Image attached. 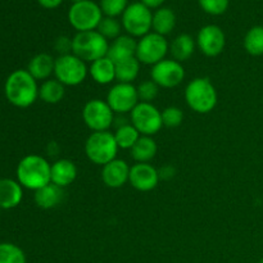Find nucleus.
<instances>
[{
    "label": "nucleus",
    "instance_id": "c756f323",
    "mask_svg": "<svg viewBox=\"0 0 263 263\" xmlns=\"http://www.w3.org/2000/svg\"><path fill=\"white\" fill-rule=\"evenodd\" d=\"M122 23L117 20V18L112 17H103L100 21L99 26H98L97 31L103 36V37L109 40H116L121 36V31H122Z\"/></svg>",
    "mask_w": 263,
    "mask_h": 263
},
{
    "label": "nucleus",
    "instance_id": "a19ab883",
    "mask_svg": "<svg viewBox=\"0 0 263 263\" xmlns=\"http://www.w3.org/2000/svg\"><path fill=\"white\" fill-rule=\"evenodd\" d=\"M258 263H263V257H262V258H261V259H259V261H258Z\"/></svg>",
    "mask_w": 263,
    "mask_h": 263
},
{
    "label": "nucleus",
    "instance_id": "e433bc0d",
    "mask_svg": "<svg viewBox=\"0 0 263 263\" xmlns=\"http://www.w3.org/2000/svg\"><path fill=\"white\" fill-rule=\"evenodd\" d=\"M37 3L45 9H55L63 3V0H37Z\"/></svg>",
    "mask_w": 263,
    "mask_h": 263
},
{
    "label": "nucleus",
    "instance_id": "bb28decb",
    "mask_svg": "<svg viewBox=\"0 0 263 263\" xmlns=\"http://www.w3.org/2000/svg\"><path fill=\"white\" fill-rule=\"evenodd\" d=\"M140 64L136 57L117 63L116 64V80L123 84H133V81H135L139 76Z\"/></svg>",
    "mask_w": 263,
    "mask_h": 263
},
{
    "label": "nucleus",
    "instance_id": "c9c22d12",
    "mask_svg": "<svg viewBox=\"0 0 263 263\" xmlns=\"http://www.w3.org/2000/svg\"><path fill=\"white\" fill-rule=\"evenodd\" d=\"M54 49L59 55H66V54L72 53V39L67 37V36H59L55 39L54 43Z\"/></svg>",
    "mask_w": 263,
    "mask_h": 263
},
{
    "label": "nucleus",
    "instance_id": "1a4fd4ad",
    "mask_svg": "<svg viewBox=\"0 0 263 263\" xmlns=\"http://www.w3.org/2000/svg\"><path fill=\"white\" fill-rule=\"evenodd\" d=\"M130 122L143 136L156 135L163 127L161 110L153 103H139L131 110Z\"/></svg>",
    "mask_w": 263,
    "mask_h": 263
},
{
    "label": "nucleus",
    "instance_id": "b1692460",
    "mask_svg": "<svg viewBox=\"0 0 263 263\" xmlns=\"http://www.w3.org/2000/svg\"><path fill=\"white\" fill-rule=\"evenodd\" d=\"M158 146L156 140L152 136H143L139 138L135 145L130 149V156L136 163H149L157 156Z\"/></svg>",
    "mask_w": 263,
    "mask_h": 263
},
{
    "label": "nucleus",
    "instance_id": "f3484780",
    "mask_svg": "<svg viewBox=\"0 0 263 263\" xmlns=\"http://www.w3.org/2000/svg\"><path fill=\"white\" fill-rule=\"evenodd\" d=\"M136 46H138V41L135 40V37L130 35H121L109 44L107 57L112 59L116 64L121 63L127 59L135 58Z\"/></svg>",
    "mask_w": 263,
    "mask_h": 263
},
{
    "label": "nucleus",
    "instance_id": "4be33fe9",
    "mask_svg": "<svg viewBox=\"0 0 263 263\" xmlns=\"http://www.w3.org/2000/svg\"><path fill=\"white\" fill-rule=\"evenodd\" d=\"M195 46H197V41L194 40L192 35L180 33L170 44V53H171L172 59L182 63V62H186L192 58Z\"/></svg>",
    "mask_w": 263,
    "mask_h": 263
},
{
    "label": "nucleus",
    "instance_id": "f704fd0d",
    "mask_svg": "<svg viewBox=\"0 0 263 263\" xmlns=\"http://www.w3.org/2000/svg\"><path fill=\"white\" fill-rule=\"evenodd\" d=\"M203 12L210 15H221L229 9L230 0H198Z\"/></svg>",
    "mask_w": 263,
    "mask_h": 263
},
{
    "label": "nucleus",
    "instance_id": "20e7f679",
    "mask_svg": "<svg viewBox=\"0 0 263 263\" xmlns=\"http://www.w3.org/2000/svg\"><path fill=\"white\" fill-rule=\"evenodd\" d=\"M120 151L115 135L110 131L91 133L85 141V154L91 163L104 166L117 158Z\"/></svg>",
    "mask_w": 263,
    "mask_h": 263
},
{
    "label": "nucleus",
    "instance_id": "72a5a7b5",
    "mask_svg": "<svg viewBox=\"0 0 263 263\" xmlns=\"http://www.w3.org/2000/svg\"><path fill=\"white\" fill-rule=\"evenodd\" d=\"M138 90L139 100L144 103H152L157 97H158L159 92V86L153 81V80H145V81L140 82V84L136 86Z\"/></svg>",
    "mask_w": 263,
    "mask_h": 263
},
{
    "label": "nucleus",
    "instance_id": "473e14b6",
    "mask_svg": "<svg viewBox=\"0 0 263 263\" xmlns=\"http://www.w3.org/2000/svg\"><path fill=\"white\" fill-rule=\"evenodd\" d=\"M161 113L163 126L168 128L179 127L182 123V121H184V112H182L181 108L175 107V105L164 108L163 110H161Z\"/></svg>",
    "mask_w": 263,
    "mask_h": 263
},
{
    "label": "nucleus",
    "instance_id": "7c9ffc66",
    "mask_svg": "<svg viewBox=\"0 0 263 263\" xmlns=\"http://www.w3.org/2000/svg\"><path fill=\"white\" fill-rule=\"evenodd\" d=\"M0 263H26V254L13 243H0Z\"/></svg>",
    "mask_w": 263,
    "mask_h": 263
},
{
    "label": "nucleus",
    "instance_id": "6e6552de",
    "mask_svg": "<svg viewBox=\"0 0 263 263\" xmlns=\"http://www.w3.org/2000/svg\"><path fill=\"white\" fill-rule=\"evenodd\" d=\"M121 17H122L121 23L127 35L140 39L146 33L152 32L153 13L143 3L135 2L128 4Z\"/></svg>",
    "mask_w": 263,
    "mask_h": 263
},
{
    "label": "nucleus",
    "instance_id": "ddd939ff",
    "mask_svg": "<svg viewBox=\"0 0 263 263\" xmlns=\"http://www.w3.org/2000/svg\"><path fill=\"white\" fill-rule=\"evenodd\" d=\"M185 79V69L182 63L175 59H163L159 63L152 66L151 80L159 87L174 89L182 84Z\"/></svg>",
    "mask_w": 263,
    "mask_h": 263
},
{
    "label": "nucleus",
    "instance_id": "f257e3e1",
    "mask_svg": "<svg viewBox=\"0 0 263 263\" xmlns=\"http://www.w3.org/2000/svg\"><path fill=\"white\" fill-rule=\"evenodd\" d=\"M4 94L8 102L17 108H28L37 100V81L27 69H15L7 77Z\"/></svg>",
    "mask_w": 263,
    "mask_h": 263
},
{
    "label": "nucleus",
    "instance_id": "9d476101",
    "mask_svg": "<svg viewBox=\"0 0 263 263\" xmlns=\"http://www.w3.org/2000/svg\"><path fill=\"white\" fill-rule=\"evenodd\" d=\"M170 51V44L166 37L156 32H149L138 40L136 58L140 63L146 66H154L166 59Z\"/></svg>",
    "mask_w": 263,
    "mask_h": 263
},
{
    "label": "nucleus",
    "instance_id": "9b49d317",
    "mask_svg": "<svg viewBox=\"0 0 263 263\" xmlns=\"http://www.w3.org/2000/svg\"><path fill=\"white\" fill-rule=\"evenodd\" d=\"M82 120L92 133L109 131L115 122L116 113L105 100L91 99L82 108Z\"/></svg>",
    "mask_w": 263,
    "mask_h": 263
},
{
    "label": "nucleus",
    "instance_id": "a878e982",
    "mask_svg": "<svg viewBox=\"0 0 263 263\" xmlns=\"http://www.w3.org/2000/svg\"><path fill=\"white\" fill-rule=\"evenodd\" d=\"M66 94V86L57 79L43 81L39 86V98L46 104H58Z\"/></svg>",
    "mask_w": 263,
    "mask_h": 263
},
{
    "label": "nucleus",
    "instance_id": "5701e85b",
    "mask_svg": "<svg viewBox=\"0 0 263 263\" xmlns=\"http://www.w3.org/2000/svg\"><path fill=\"white\" fill-rule=\"evenodd\" d=\"M33 200H35V204L41 210L55 208L63 200V189L50 182L41 189L36 190L33 194Z\"/></svg>",
    "mask_w": 263,
    "mask_h": 263
},
{
    "label": "nucleus",
    "instance_id": "aec40b11",
    "mask_svg": "<svg viewBox=\"0 0 263 263\" xmlns=\"http://www.w3.org/2000/svg\"><path fill=\"white\" fill-rule=\"evenodd\" d=\"M54 66H55V59L46 53L36 54L28 62L27 71L36 81H46L50 79L51 74H54Z\"/></svg>",
    "mask_w": 263,
    "mask_h": 263
},
{
    "label": "nucleus",
    "instance_id": "412c9836",
    "mask_svg": "<svg viewBox=\"0 0 263 263\" xmlns=\"http://www.w3.org/2000/svg\"><path fill=\"white\" fill-rule=\"evenodd\" d=\"M89 74L99 85H108L116 80V63L108 57L91 62L89 67Z\"/></svg>",
    "mask_w": 263,
    "mask_h": 263
},
{
    "label": "nucleus",
    "instance_id": "6ab92c4d",
    "mask_svg": "<svg viewBox=\"0 0 263 263\" xmlns=\"http://www.w3.org/2000/svg\"><path fill=\"white\" fill-rule=\"evenodd\" d=\"M23 199V187L17 180L0 179V208L12 210Z\"/></svg>",
    "mask_w": 263,
    "mask_h": 263
},
{
    "label": "nucleus",
    "instance_id": "2f4dec72",
    "mask_svg": "<svg viewBox=\"0 0 263 263\" xmlns=\"http://www.w3.org/2000/svg\"><path fill=\"white\" fill-rule=\"evenodd\" d=\"M99 7L104 17L117 18L128 7V0H100Z\"/></svg>",
    "mask_w": 263,
    "mask_h": 263
},
{
    "label": "nucleus",
    "instance_id": "dca6fc26",
    "mask_svg": "<svg viewBox=\"0 0 263 263\" xmlns=\"http://www.w3.org/2000/svg\"><path fill=\"white\" fill-rule=\"evenodd\" d=\"M130 177V166L123 159H113L109 163L104 164L102 168L103 184L110 189H120Z\"/></svg>",
    "mask_w": 263,
    "mask_h": 263
},
{
    "label": "nucleus",
    "instance_id": "423d86ee",
    "mask_svg": "<svg viewBox=\"0 0 263 263\" xmlns=\"http://www.w3.org/2000/svg\"><path fill=\"white\" fill-rule=\"evenodd\" d=\"M89 74L86 62L80 59L74 54H66L55 58L54 79L58 80L64 86H77L82 84Z\"/></svg>",
    "mask_w": 263,
    "mask_h": 263
},
{
    "label": "nucleus",
    "instance_id": "a211bd4d",
    "mask_svg": "<svg viewBox=\"0 0 263 263\" xmlns=\"http://www.w3.org/2000/svg\"><path fill=\"white\" fill-rule=\"evenodd\" d=\"M77 177V167L69 159H58L51 164L50 168V181L57 186L64 187L69 186Z\"/></svg>",
    "mask_w": 263,
    "mask_h": 263
},
{
    "label": "nucleus",
    "instance_id": "39448f33",
    "mask_svg": "<svg viewBox=\"0 0 263 263\" xmlns=\"http://www.w3.org/2000/svg\"><path fill=\"white\" fill-rule=\"evenodd\" d=\"M109 43L97 30L77 32L72 37V54L84 62H94L107 57Z\"/></svg>",
    "mask_w": 263,
    "mask_h": 263
},
{
    "label": "nucleus",
    "instance_id": "2eb2a0df",
    "mask_svg": "<svg viewBox=\"0 0 263 263\" xmlns=\"http://www.w3.org/2000/svg\"><path fill=\"white\" fill-rule=\"evenodd\" d=\"M159 171L151 163H135L130 167L128 182L138 192H151L158 185Z\"/></svg>",
    "mask_w": 263,
    "mask_h": 263
},
{
    "label": "nucleus",
    "instance_id": "4468645a",
    "mask_svg": "<svg viewBox=\"0 0 263 263\" xmlns=\"http://www.w3.org/2000/svg\"><path fill=\"white\" fill-rule=\"evenodd\" d=\"M197 46L205 57L220 55L226 46V36L221 27L216 25H205L197 35Z\"/></svg>",
    "mask_w": 263,
    "mask_h": 263
},
{
    "label": "nucleus",
    "instance_id": "4c0bfd02",
    "mask_svg": "<svg viewBox=\"0 0 263 263\" xmlns=\"http://www.w3.org/2000/svg\"><path fill=\"white\" fill-rule=\"evenodd\" d=\"M166 2V0H140V3H143L145 7H148L149 9H159V8H162V5H163V3Z\"/></svg>",
    "mask_w": 263,
    "mask_h": 263
},
{
    "label": "nucleus",
    "instance_id": "c85d7f7f",
    "mask_svg": "<svg viewBox=\"0 0 263 263\" xmlns=\"http://www.w3.org/2000/svg\"><path fill=\"white\" fill-rule=\"evenodd\" d=\"M115 135L116 141H117V145L120 149H128L130 151L134 145H135L136 141L140 138V134L139 131L134 127L130 123H126V125L121 126V127L116 128V131L113 133Z\"/></svg>",
    "mask_w": 263,
    "mask_h": 263
},
{
    "label": "nucleus",
    "instance_id": "f8f14e48",
    "mask_svg": "<svg viewBox=\"0 0 263 263\" xmlns=\"http://www.w3.org/2000/svg\"><path fill=\"white\" fill-rule=\"evenodd\" d=\"M105 102L116 115H126L131 113V110L140 103V100H139L136 86H134L133 84L117 82L108 90Z\"/></svg>",
    "mask_w": 263,
    "mask_h": 263
},
{
    "label": "nucleus",
    "instance_id": "ea45409f",
    "mask_svg": "<svg viewBox=\"0 0 263 263\" xmlns=\"http://www.w3.org/2000/svg\"><path fill=\"white\" fill-rule=\"evenodd\" d=\"M72 2V4H73V3H80V2H85V0H71Z\"/></svg>",
    "mask_w": 263,
    "mask_h": 263
},
{
    "label": "nucleus",
    "instance_id": "cd10ccee",
    "mask_svg": "<svg viewBox=\"0 0 263 263\" xmlns=\"http://www.w3.org/2000/svg\"><path fill=\"white\" fill-rule=\"evenodd\" d=\"M244 49L249 55H263V26H253L244 36Z\"/></svg>",
    "mask_w": 263,
    "mask_h": 263
},
{
    "label": "nucleus",
    "instance_id": "0eeeda50",
    "mask_svg": "<svg viewBox=\"0 0 263 263\" xmlns=\"http://www.w3.org/2000/svg\"><path fill=\"white\" fill-rule=\"evenodd\" d=\"M103 17L99 4L92 0L73 3L68 10V22L77 32L95 31Z\"/></svg>",
    "mask_w": 263,
    "mask_h": 263
},
{
    "label": "nucleus",
    "instance_id": "7ed1b4c3",
    "mask_svg": "<svg viewBox=\"0 0 263 263\" xmlns=\"http://www.w3.org/2000/svg\"><path fill=\"white\" fill-rule=\"evenodd\" d=\"M185 102L195 113L207 115L217 105V90L215 85L205 77L192 80L185 87Z\"/></svg>",
    "mask_w": 263,
    "mask_h": 263
},
{
    "label": "nucleus",
    "instance_id": "f03ea898",
    "mask_svg": "<svg viewBox=\"0 0 263 263\" xmlns=\"http://www.w3.org/2000/svg\"><path fill=\"white\" fill-rule=\"evenodd\" d=\"M51 164L44 157L28 154L23 157L17 166V181L28 190L41 189L50 184Z\"/></svg>",
    "mask_w": 263,
    "mask_h": 263
},
{
    "label": "nucleus",
    "instance_id": "393cba45",
    "mask_svg": "<svg viewBox=\"0 0 263 263\" xmlns=\"http://www.w3.org/2000/svg\"><path fill=\"white\" fill-rule=\"evenodd\" d=\"M176 26V14L171 8L162 7L153 13L152 31L166 37L171 33Z\"/></svg>",
    "mask_w": 263,
    "mask_h": 263
},
{
    "label": "nucleus",
    "instance_id": "58836bf2",
    "mask_svg": "<svg viewBox=\"0 0 263 263\" xmlns=\"http://www.w3.org/2000/svg\"><path fill=\"white\" fill-rule=\"evenodd\" d=\"M174 175H175V170L172 168L171 166L163 167V168L159 171V177H161V179H164V180L171 179V177H174Z\"/></svg>",
    "mask_w": 263,
    "mask_h": 263
}]
</instances>
